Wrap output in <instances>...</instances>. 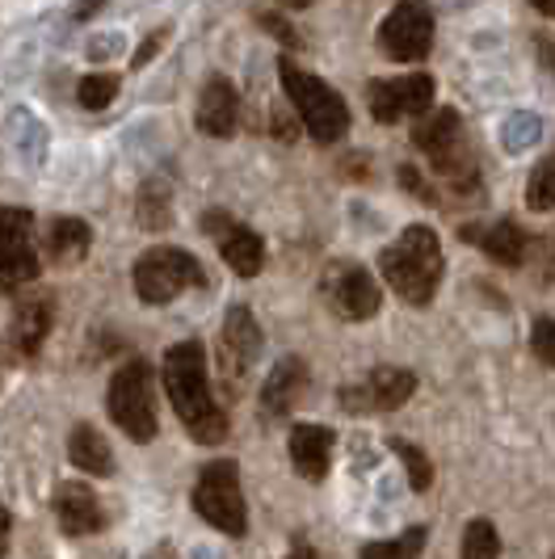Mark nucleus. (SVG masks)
Instances as JSON below:
<instances>
[{
    "label": "nucleus",
    "mask_w": 555,
    "mask_h": 559,
    "mask_svg": "<svg viewBox=\"0 0 555 559\" xmlns=\"http://www.w3.org/2000/svg\"><path fill=\"white\" fill-rule=\"evenodd\" d=\"M257 22L274 34L278 43H286V47H304V38H299V29L291 26V22H282V13L278 9H257Z\"/></svg>",
    "instance_id": "nucleus-31"
},
{
    "label": "nucleus",
    "mask_w": 555,
    "mask_h": 559,
    "mask_svg": "<svg viewBox=\"0 0 555 559\" xmlns=\"http://www.w3.org/2000/svg\"><path fill=\"white\" fill-rule=\"evenodd\" d=\"M68 459H72V467H81L84 476H97V479L114 476V450L93 425H76V429H72V438H68Z\"/></svg>",
    "instance_id": "nucleus-22"
},
{
    "label": "nucleus",
    "mask_w": 555,
    "mask_h": 559,
    "mask_svg": "<svg viewBox=\"0 0 555 559\" xmlns=\"http://www.w3.org/2000/svg\"><path fill=\"white\" fill-rule=\"evenodd\" d=\"M324 299L350 324H362V320L379 316V308H383L379 282L370 278V270L358 265V261H333L324 270Z\"/></svg>",
    "instance_id": "nucleus-11"
},
{
    "label": "nucleus",
    "mask_w": 555,
    "mask_h": 559,
    "mask_svg": "<svg viewBox=\"0 0 555 559\" xmlns=\"http://www.w3.org/2000/svg\"><path fill=\"white\" fill-rule=\"evenodd\" d=\"M413 147L442 177V186L463 202H480V165H475L459 110H434L413 127Z\"/></svg>",
    "instance_id": "nucleus-3"
},
{
    "label": "nucleus",
    "mask_w": 555,
    "mask_h": 559,
    "mask_svg": "<svg viewBox=\"0 0 555 559\" xmlns=\"http://www.w3.org/2000/svg\"><path fill=\"white\" fill-rule=\"evenodd\" d=\"M500 556V534L488 518H475L463 531V547H459V559H497Z\"/></svg>",
    "instance_id": "nucleus-25"
},
{
    "label": "nucleus",
    "mask_w": 555,
    "mask_h": 559,
    "mask_svg": "<svg viewBox=\"0 0 555 559\" xmlns=\"http://www.w3.org/2000/svg\"><path fill=\"white\" fill-rule=\"evenodd\" d=\"M379 274L409 308H429L446 274L438 231L429 224L404 227L388 249L379 252Z\"/></svg>",
    "instance_id": "nucleus-2"
},
{
    "label": "nucleus",
    "mask_w": 555,
    "mask_h": 559,
    "mask_svg": "<svg viewBox=\"0 0 555 559\" xmlns=\"http://www.w3.org/2000/svg\"><path fill=\"white\" fill-rule=\"evenodd\" d=\"M194 513L232 538L249 534V504H245V488H240V467L232 459H215L198 472Z\"/></svg>",
    "instance_id": "nucleus-6"
},
{
    "label": "nucleus",
    "mask_w": 555,
    "mask_h": 559,
    "mask_svg": "<svg viewBox=\"0 0 555 559\" xmlns=\"http://www.w3.org/2000/svg\"><path fill=\"white\" fill-rule=\"evenodd\" d=\"M539 140V118H530V114H518L513 122H509V131H505V143L513 147V152H522L530 143Z\"/></svg>",
    "instance_id": "nucleus-32"
},
{
    "label": "nucleus",
    "mask_w": 555,
    "mask_h": 559,
    "mask_svg": "<svg viewBox=\"0 0 555 559\" xmlns=\"http://www.w3.org/2000/svg\"><path fill=\"white\" fill-rule=\"evenodd\" d=\"M527 206L530 211H539V215L555 211V156H547L543 165H534V173H530Z\"/></svg>",
    "instance_id": "nucleus-27"
},
{
    "label": "nucleus",
    "mask_w": 555,
    "mask_h": 559,
    "mask_svg": "<svg viewBox=\"0 0 555 559\" xmlns=\"http://www.w3.org/2000/svg\"><path fill=\"white\" fill-rule=\"evenodd\" d=\"M9 543H13V518L9 509H0V559L9 556Z\"/></svg>",
    "instance_id": "nucleus-35"
},
{
    "label": "nucleus",
    "mask_w": 555,
    "mask_h": 559,
    "mask_svg": "<svg viewBox=\"0 0 555 559\" xmlns=\"http://www.w3.org/2000/svg\"><path fill=\"white\" fill-rule=\"evenodd\" d=\"M379 51L395 63H421L434 51V13L425 4H395L379 26Z\"/></svg>",
    "instance_id": "nucleus-13"
},
{
    "label": "nucleus",
    "mask_w": 555,
    "mask_h": 559,
    "mask_svg": "<svg viewBox=\"0 0 555 559\" xmlns=\"http://www.w3.org/2000/svg\"><path fill=\"white\" fill-rule=\"evenodd\" d=\"M135 295L147 304V308H161V304H173L181 290H194V286H206V274L198 265L194 252L177 249V245H156L147 249L135 261Z\"/></svg>",
    "instance_id": "nucleus-7"
},
{
    "label": "nucleus",
    "mask_w": 555,
    "mask_h": 559,
    "mask_svg": "<svg viewBox=\"0 0 555 559\" xmlns=\"http://www.w3.org/2000/svg\"><path fill=\"white\" fill-rule=\"evenodd\" d=\"M56 522L59 531L68 538H88V534H102L106 531V509L97 501V492L81 484V479H68L56 488Z\"/></svg>",
    "instance_id": "nucleus-17"
},
{
    "label": "nucleus",
    "mask_w": 555,
    "mask_h": 559,
    "mask_svg": "<svg viewBox=\"0 0 555 559\" xmlns=\"http://www.w3.org/2000/svg\"><path fill=\"white\" fill-rule=\"evenodd\" d=\"M416 392V374L404 366H375L366 379L341 388V408L345 413H395L404 408Z\"/></svg>",
    "instance_id": "nucleus-12"
},
{
    "label": "nucleus",
    "mask_w": 555,
    "mask_h": 559,
    "mask_svg": "<svg viewBox=\"0 0 555 559\" xmlns=\"http://www.w3.org/2000/svg\"><path fill=\"white\" fill-rule=\"evenodd\" d=\"M152 362L147 358H131L114 370L110 392H106V408H110V420L139 447H147L161 429L156 420V392H152Z\"/></svg>",
    "instance_id": "nucleus-5"
},
{
    "label": "nucleus",
    "mask_w": 555,
    "mask_h": 559,
    "mask_svg": "<svg viewBox=\"0 0 555 559\" xmlns=\"http://www.w3.org/2000/svg\"><path fill=\"white\" fill-rule=\"evenodd\" d=\"M261 345H265V333H261V324L252 320V311L245 308V304L227 308L223 333H220V374H223V388L232 395L249 383L252 366L261 358Z\"/></svg>",
    "instance_id": "nucleus-10"
},
{
    "label": "nucleus",
    "mask_w": 555,
    "mask_h": 559,
    "mask_svg": "<svg viewBox=\"0 0 555 559\" xmlns=\"http://www.w3.org/2000/svg\"><path fill=\"white\" fill-rule=\"evenodd\" d=\"M278 81H282V93H286L291 110L299 114L304 131L316 143H336L350 131V106H345V97L336 93L333 84L311 76L295 59H282L278 63Z\"/></svg>",
    "instance_id": "nucleus-4"
},
{
    "label": "nucleus",
    "mask_w": 555,
    "mask_h": 559,
    "mask_svg": "<svg viewBox=\"0 0 555 559\" xmlns=\"http://www.w3.org/2000/svg\"><path fill=\"white\" fill-rule=\"evenodd\" d=\"M425 526H413L404 531L400 538H383V543H366L358 551V559H421L425 551Z\"/></svg>",
    "instance_id": "nucleus-24"
},
{
    "label": "nucleus",
    "mask_w": 555,
    "mask_h": 559,
    "mask_svg": "<svg viewBox=\"0 0 555 559\" xmlns=\"http://www.w3.org/2000/svg\"><path fill=\"white\" fill-rule=\"evenodd\" d=\"M459 236H463V245H480V249L488 252L497 265H505V270H522V265L530 261V252H534L530 231H522V224H513V219L468 224Z\"/></svg>",
    "instance_id": "nucleus-16"
},
{
    "label": "nucleus",
    "mask_w": 555,
    "mask_h": 559,
    "mask_svg": "<svg viewBox=\"0 0 555 559\" xmlns=\"http://www.w3.org/2000/svg\"><path fill=\"white\" fill-rule=\"evenodd\" d=\"M165 395L173 404L177 420L186 425V433L194 438L198 447H220L227 438V413L215 400L211 388V370H206V349L202 341H177L165 349Z\"/></svg>",
    "instance_id": "nucleus-1"
},
{
    "label": "nucleus",
    "mask_w": 555,
    "mask_h": 559,
    "mask_svg": "<svg viewBox=\"0 0 555 559\" xmlns=\"http://www.w3.org/2000/svg\"><path fill=\"white\" fill-rule=\"evenodd\" d=\"M56 324V295L51 290H26L9 320V345L17 358H38L43 341Z\"/></svg>",
    "instance_id": "nucleus-15"
},
{
    "label": "nucleus",
    "mask_w": 555,
    "mask_h": 559,
    "mask_svg": "<svg viewBox=\"0 0 555 559\" xmlns=\"http://www.w3.org/2000/svg\"><path fill=\"white\" fill-rule=\"evenodd\" d=\"M274 140H282V143L299 140V122H295V118H286V114L278 110L274 114Z\"/></svg>",
    "instance_id": "nucleus-34"
},
{
    "label": "nucleus",
    "mask_w": 555,
    "mask_h": 559,
    "mask_svg": "<svg viewBox=\"0 0 555 559\" xmlns=\"http://www.w3.org/2000/svg\"><path fill=\"white\" fill-rule=\"evenodd\" d=\"M88 245H93V231L84 219H72V215H59L43 231V257L51 265H81L88 257Z\"/></svg>",
    "instance_id": "nucleus-21"
},
{
    "label": "nucleus",
    "mask_w": 555,
    "mask_h": 559,
    "mask_svg": "<svg viewBox=\"0 0 555 559\" xmlns=\"http://www.w3.org/2000/svg\"><path fill=\"white\" fill-rule=\"evenodd\" d=\"M391 454L404 463V472H409V484H413V492H425L429 484H434V463H429V454L413 442H400V438H388Z\"/></svg>",
    "instance_id": "nucleus-26"
},
{
    "label": "nucleus",
    "mask_w": 555,
    "mask_h": 559,
    "mask_svg": "<svg viewBox=\"0 0 555 559\" xmlns=\"http://www.w3.org/2000/svg\"><path fill=\"white\" fill-rule=\"evenodd\" d=\"M530 349H534L539 362L555 370V320L552 316H539V320L530 324Z\"/></svg>",
    "instance_id": "nucleus-29"
},
{
    "label": "nucleus",
    "mask_w": 555,
    "mask_h": 559,
    "mask_svg": "<svg viewBox=\"0 0 555 559\" xmlns=\"http://www.w3.org/2000/svg\"><path fill=\"white\" fill-rule=\"evenodd\" d=\"M307 383H311V370L304 358H282L261 383V417L282 420L307 395Z\"/></svg>",
    "instance_id": "nucleus-19"
},
{
    "label": "nucleus",
    "mask_w": 555,
    "mask_h": 559,
    "mask_svg": "<svg viewBox=\"0 0 555 559\" xmlns=\"http://www.w3.org/2000/svg\"><path fill=\"white\" fill-rule=\"evenodd\" d=\"M202 227H206V236H215L220 257L232 265V274H240V278H257L261 274V265H265V240L249 224H240V219H232L223 211H206Z\"/></svg>",
    "instance_id": "nucleus-14"
},
{
    "label": "nucleus",
    "mask_w": 555,
    "mask_h": 559,
    "mask_svg": "<svg viewBox=\"0 0 555 559\" xmlns=\"http://www.w3.org/2000/svg\"><path fill=\"white\" fill-rule=\"evenodd\" d=\"M434 93L438 84L429 72H404V76H379L366 84V106L375 114V122H404V118H429L434 110Z\"/></svg>",
    "instance_id": "nucleus-9"
},
{
    "label": "nucleus",
    "mask_w": 555,
    "mask_h": 559,
    "mask_svg": "<svg viewBox=\"0 0 555 559\" xmlns=\"http://www.w3.org/2000/svg\"><path fill=\"white\" fill-rule=\"evenodd\" d=\"M333 447H336L333 429H324V425H307V420H299V425L291 429V442H286L291 463H295V472H299L307 484H320V479L329 476Z\"/></svg>",
    "instance_id": "nucleus-20"
},
{
    "label": "nucleus",
    "mask_w": 555,
    "mask_h": 559,
    "mask_svg": "<svg viewBox=\"0 0 555 559\" xmlns=\"http://www.w3.org/2000/svg\"><path fill=\"white\" fill-rule=\"evenodd\" d=\"M395 177H400V186H404V190H409L413 198H421L425 206H442V194H438V186H429V181L421 177V168H416V165H400V173H395Z\"/></svg>",
    "instance_id": "nucleus-30"
},
{
    "label": "nucleus",
    "mask_w": 555,
    "mask_h": 559,
    "mask_svg": "<svg viewBox=\"0 0 555 559\" xmlns=\"http://www.w3.org/2000/svg\"><path fill=\"white\" fill-rule=\"evenodd\" d=\"M43 270L34 245V215L26 206H0V290H26Z\"/></svg>",
    "instance_id": "nucleus-8"
},
{
    "label": "nucleus",
    "mask_w": 555,
    "mask_h": 559,
    "mask_svg": "<svg viewBox=\"0 0 555 559\" xmlns=\"http://www.w3.org/2000/svg\"><path fill=\"white\" fill-rule=\"evenodd\" d=\"M286 559H320V556H316V547H307V543H295Z\"/></svg>",
    "instance_id": "nucleus-36"
},
{
    "label": "nucleus",
    "mask_w": 555,
    "mask_h": 559,
    "mask_svg": "<svg viewBox=\"0 0 555 559\" xmlns=\"http://www.w3.org/2000/svg\"><path fill=\"white\" fill-rule=\"evenodd\" d=\"M194 127L211 140H232L236 127H240V93L227 76H211L202 84V97H198Z\"/></svg>",
    "instance_id": "nucleus-18"
},
{
    "label": "nucleus",
    "mask_w": 555,
    "mask_h": 559,
    "mask_svg": "<svg viewBox=\"0 0 555 559\" xmlns=\"http://www.w3.org/2000/svg\"><path fill=\"white\" fill-rule=\"evenodd\" d=\"M76 97H81L84 110H110L114 97H118V76L114 72H88L76 84Z\"/></svg>",
    "instance_id": "nucleus-28"
},
{
    "label": "nucleus",
    "mask_w": 555,
    "mask_h": 559,
    "mask_svg": "<svg viewBox=\"0 0 555 559\" xmlns=\"http://www.w3.org/2000/svg\"><path fill=\"white\" fill-rule=\"evenodd\" d=\"M135 219L143 231H165L173 224V190H168L161 177L143 181V190L135 198Z\"/></svg>",
    "instance_id": "nucleus-23"
},
{
    "label": "nucleus",
    "mask_w": 555,
    "mask_h": 559,
    "mask_svg": "<svg viewBox=\"0 0 555 559\" xmlns=\"http://www.w3.org/2000/svg\"><path fill=\"white\" fill-rule=\"evenodd\" d=\"M534 13H543V17H555V4H552V0H539V4H534Z\"/></svg>",
    "instance_id": "nucleus-37"
},
{
    "label": "nucleus",
    "mask_w": 555,
    "mask_h": 559,
    "mask_svg": "<svg viewBox=\"0 0 555 559\" xmlns=\"http://www.w3.org/2000/svg\"><path fill=\"white\" fill-rule=\"evenodd\" d=\"M165 38H168V29H165V26H156V29H152V38H147V43L139 47L135 56H131V68H143L147 59H152V56H156V51H161V47H165Z\"/></svg>",
    "instance_id": "nucleus-33"
}]
</instances>
